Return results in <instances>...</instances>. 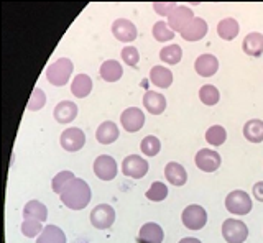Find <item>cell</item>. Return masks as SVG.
Returning a JSON list of instances; mask_svg holds the SVG:
<instances>
[{
	"instance_id": "obj_34",
	"label": "cell",
	"mask_w": 263,
	"mask_h": 243,
	"mask_svg": "<svg viewBox=\"0 0 263 243\" xmlns=\"http://www.w3.org/2000/svg\"><path fill=\"white\" fill-rule=\"evenodd\" d=\"M140 150L145 156H156L161 150V141L153 135H148L140 143Z\"/></svg>"
},
{
	"instance_id": "obj_4",
	"label": "cell",
	"mask_w": 263,
	"mask_h": 243,
	"mask_svg": "<svg viewBox=\"0 0 263 243\" xmlns=\"http://www.w3.org/2000/svg\"><path fill=\"white\" fill-rule=\"evenodd\" d=\"M222 237L227 243H243L249 238V227L237 218H227L222 224Z\"/></svg>"
},
{
	"instance_id": "obj_24",
	"label": "cell",
	"mask_w": 263,
	"mask_h": 243,
	"mask_svg": "<svg viewBox=\"0 0 263 243\" xmlns=\"http://www.w3.org/2000/svg\"><path fill=\"white\" fill-rule=\"evenodd\" d=\"M23 218H33V220L45 222L48 218V209L40 200H28L23 207Z\"/></svg>"
},
{
	"instance_id": "obj_5",
	"label": "cell",
	"mask_w": 263,
	"mask_h": 243,
	"mask_svg": "<svg viewBox=\"0 0 263 243\" xmlns=\"http://www.w3.org/2000/svg\"><path fill=\"white\" fill-rule=\"evenodd\" d=\"M181 220H183L184 227L189 230H201L208 224V212H205L204 207L191 204L183 210Z\"/></svg>"
},
{
	"instance_id": "obj_9",
	"label": "cell",
	"mask_w": 263,
	"mask_h": 243,
	"mask_svg": "<svg viewBox=\"0 0 263 243\" xmlns=\"http://www.w3.org/2000/svg\"><path fill=\"white\" fill-rule=\"evenodd\" d=\"M194 163L196 166L201 169L204 173H214L217 171L220 163H222V158L217 151L209 150V148H202L196 153L194 156Z\"/></svg>"
},
{
	"instance_id": "obj_19",
	"label": "cell",
	"mask_w": 263,
	"mask_h": 243,
	"mask_svg": "<svg viewBox=\"0 0 263 243\" xmlns=\"http://www.w3.org/2000/svg\"><path fill=\"white\" fill-rule=\"evenodd\" d=\"M242 48L245 54L252 56V58H258L263 54V35L258 31H252L243 38Z\"/></svg>"
},
{
	"instance_id": "obj_3",
	"label": "cell",
	"mask_w": 263,
	"mask_h": 243,
	"mask_svg": "<svg viewBox=\"0 0 263 243\" xmlns=\"http://www.w3.org/2000/svg\"><path fill=\"white\" fill-rule=\"evenodd\" d=\"M253 204L252 199L249 196V192H245L242 189H237L227 194L226 197V209L229 210L230 214L234 215H247L250 214Z\"/></svg>"
},
{
	"instance_id": "obj_15",
	"label": "cell",
	"mask_w": 263,
	"mask_h": 243,
	"mask_svg": "<svg viewBox=\"0 0 263 243\" xmlns=\"http://www.w3.org/2000/svg\"><path fill=\"white\" fill-rule=\"evenodd\" d=\"M208 35V23L201 17H194V20L181 31V36L186 42H199Z\"/></svg>"
},
{
	"instance_id": "obj_2",
	"label": "cell",
	"mask_w": 263,
	"mask_h": 243,
	"mask_svg": "<svg viewBox=\"0 0 263 243\" xmlns=\"http://www.w3.org/2000/svg\"><path fill=\"white\" fill-rule=\"evenodd\" d=\"M72 61L69 58H60L54 61L53 64H49L46 69V79L49 84H53L56 87H61L68 84V80L72 74Z\"/></svg>"
},
{
	"instance_id": "obj_22",
	"label": "cell",
	"mask_w": 263,
	"mask_h": 243,
	"mask_svg": "<svg viewBox=\"0 0 263 243\" xmlns=\"http://www.w3.org/2000/svg\"><path fill=\"white\" fill-rule=\"evenodd\" d=\"M99 74H101V77L105 80V83H117V80L123 76V68L119 61L109 59V61L102 63Z\"/></svg>"
},
{
	"instance_id": "obj_38",
	"label": "cell",
	"mask_w": 263,
	"mask_h": 243,
	"mask_svg": "<svg viewBox=\"0 0 263 243\" xmlns=\"http://www.w3.org/2000/svg\"><path fill=\"white\" fill-rule=\"evenodd\" d=\"M120 56H122V61H125L128 66H132V68H135L137 64H138V61H140L138 50H137V48H134V46H125L122 50Z\"/></svg>"
},
{
	"instance_id": "obj_23",
	"label": "cell",
	"mask_w": 263,
	"mask_h": 243,
	"mask_svg": "<svg viewBox=\"0 0 263 243\" xmlns=\"http://www.w3.org/2000/svg\"><path fill=\"white\" fill-rule=\"evenodd\" d=\"M238 31H240V25H238V22L235 18H222L219 23H217V35L226 39V42H232L234 38H237Z\"/></svg>"
},
{
	"instance_id": "obj_25",
	"label": "cell",
	"mask_w": 263,
	"mask_h": 243,
	"mask_svg": "<svg viewBox=\"0 0 263 243\" xmlns=\"http://www.w3.org/2000/svg\"><path fill=\"white\" fill-rule=\"evenodd\" d=\"M150 80L155 87L166 89L173 84V72L164 66H153L150 71Z\"/></svg>"
},
{
	"instance_id": "obj_8",
	"label": "cell",
	"mask_w": 263,
	"mask_h": 243,
	"mask_svg": "<svg viewBox=\"0 0 263 243\" xmlns=\"http://www.w3.org/2000/svg\"><path fill=\"white\" fill-rule=\"evenodd\" d=\"M60 143H61L63 150L69 151V153H76L86 145V135L81 128L69 127L61 133Z\"/></svg>"
},
{
	"instance_id": "obj_18",
	"label": "cell",
	"mask_w": 263,
	"mask_h": 243,
	"mask_svg": "<svg viewBox=\"0 0 263 243\" xmlns=\"http://www.w3.org/2000/svg\"><path fill=\"white\" fill-rule=\"evenodd\" d=\"M164 177L168 179V183H171L176 188H181L184 186L187 181V173L184 166H181L176 161H170V163L164 166Z\"/></svg>"
},
{
	"instance_id": "obj_30",
	"label": "cell",
	"mask_w": 263,
	"mask_h": 243,
	"mask_svg": "<svg viewBox=\"0 0 263 243\" xmlns=\"http://www.w3.org/2000/svg\"><path fill=\"white\" fill-rule=\"evenodd\" d=\"M199 99L204 105H216L220 100V92L216 86L212 84H205L199 89Z\"/></svg>"
},
{
	"instance_id": "obj_1",
	"label": "cell",
	"mask_w": 263,
	"mask_h": 243,
	"mask_svg": "<svg viewBox=\"0 0 263 243\" xmlns=\"http://www.w3.org/2000/svg\"><path fill=\"white\" fill-rule=\"evenodd\" d=\"M63 204L71 210H82L89 206L92 192H90L89 184L84 179L74 177V179L66 186V189L60 194Z\"/></svg>"
},
{
	"instance_id": "obj_10",
	"label": "cell",
	"mask_w": 263,
	"mask_h": 243,
	"mask_svg": "<svg viewBox=\"0 0 263 243\" xmlns=\"http://www.w3.org/2000/svg\"><path fill=\"white\" fill-rule=\"evenodd\" d=\"M120 124L128 133H137L142 130L145 125V113L138 107H128L122 112Z\"/></svg>"
},
{
	"instance_id": "obj_16",
	"label": "cell",
	"mask_w": 263,
	"mask_h": 243,
	"mask_svg": "<svg viewBox=\"0 0 263 243\" xmlns=\"http://www.w3.org/2000/svg\"><path fill=\"white\" fill-rule=\"evenodd\" d=\"M78 112H79V109L76 104L71 100H63L54 107L53 115L58 124L66 125V124H71V121L78 117Z\"/></svg>"
},
{
	"instance_id": "obj_21",
	"label": "cell",
	"mask_w": 263,
	"mask_h": 243,
	"mask_svg": "<svg viewBox=\"0 0 263 243\" xmlns=\"http://www.w3.org/2000/svg\"><path fill=\"white\" fill-rule=\"evenodd\" d=\"M96 138L101 145H110L115 140H119V127L114 124V121L107 120L104 124L97 127L96 132Z\"/></svg>"
},
{
	"instance_id": "obj_11",
	"label": "cell",
	"mask_w": 263,
	"mask_h": 243,
	"mask_svg": "<svg viewBox=\"0 0 263 243\" xmlns=\"http://www.w3.org/2000/svg\"><path fill=\"white\" fill-rule=\"evenodd\" d=\"M117 161H115L112 156L109 155H101L97 156L96 161H94V173L99 179L102 181H112L115 179V176H117Z\"/></svg>"
},
{
	"instance_id": "obj_33",
	"label": "cell",
	"mask_w": 263,
	"mask_h": 243,
	"mask_svg": "<svg viewBox=\"0 0 263 243\" xmlns=\"http://www.w3.org/2000/svg\"><path fill=\"white\" fill-rule=\"evenodd\" d=\"M168 197V186L161 181H155L146 191V199L152 202H161Z\"/></svg>"
},
{
	"instance_id": "obj_6",
	"label": "cell",
	"mask_w": 263,
	"mask_h": 243,
	"mask_svg": "<svg viewBox=\"0 0 263 243\" xmlns=\"http://www.w3.org/2000/svg\"><path fill=\"white\" fill-rule=\"evenodd\" d=\"M148 161L140 155H128L122 161V173L132 179H142L148 173Z\"/></svg>"
},
{
	"instance_id": "obj_32",
	"label": "cell",
	"mask_w": 263,
	"mask_h": 243,
	"mask_svg": "<svg viewBox=\"0 0 263 243\" xmlns=\"http://www.w3.org/2000/svg\"><path fill=\"white\" fill-rule=\"evenodd\" d=\"M153 38L156 39V42L160 43H166V42H171L173 38H175V31H173L166 22H156L153 25Z\"/></svg>"
},
{
	"instance_id": "obj_20",
	"label": "cell",
	"mask_w": 263,
	"mask_h": 243,
	"mask_svg": "<svg viewBox=\"0 0 263 243\" xmlns=\"http://www.w3.org/2000/svg\"><path fill=\"white\" fill-rule=\"evenodd\" d=\"M143 105L148 110V113H153V115H160L166 109V99H164L163 94H158L155 91H146L143 95Z\"/></svg>"
},
{
	"instance_id": "obj_41",
	"label": "cell",
	"mask_w": 263,
	"mask_h": 243,
	"mask_svg": "<svg viewBox=\"0 0 263 243\" xmlns=\"http://www.w3.org/2000/svg\"><path fill=\"white\" fill-rule=\"evenodd\" d=\"M179 243H202L201 240H197L194 237H186V238H181Z\"/></svg>"
},
{
	"instance_id": "obj_17",
	"label": "cell",
	"mask_w": 263,
	"mask_h": 243,
	"mask_svg": "<svg viewBox=\"0 0 263 243\" xmlns=\"http://www.w3.org/2000/svg\"><path fill=\"white\" fill-rule=\"evenodd\" d=\"M164 238V232L163 229L155 222H146L142 225V229L138 232L137 241L138 243H161Z\"/></svg>"
},
{
	"instance_id": "obj_37",
	"label": "cell",
	"mask_w": 263,
	"mask_h": 243,
	"mask_svg": "<svg viewBox=\"0 0 263 243\" xmlns=\"http://www.w3.org/2000/svg\"><path fill=\"white\" fill-rule=\"evenodd\" d=\"M45 104H46V94L41 91L40 87H35V89H33L31 95H30L27 109L28 110H40V109L45 107Z\"/></svg>"
},
{
	"instance_id": "obj_7",
	"label": "cell",
	"mask_w": 263,
	"mask_h": 243,
	"mask_svg": "<svg viewBox=\"0 0 263 243\" xmlns=\"http://www.w3.org/2000/svg\"><path fill=\"white\" fill-rule=\"evenodd\" d=\"M115 222V210L109 204H99L90 212V224L99 230L110 229Z\"/></svg>"
},
{
	"instance_id": "obj_35",
	"label": "cell",
	"mask_w": 263,
	"mask_h": 243,
	"mask_svg": "<svg viewBox=\"0 0 263 243\" xmlns=\"http://www.w3.org/2000/svg\"><path fill=\"white\" fill-rule=\"evenodd\" d=\"M74 173L72 171H61V173H58L54 177H53V181H51V188H53V192L56 194H61L64 189H66V186H68L72 179H74Z\"/></svg>"
},
{
	"instance_id": "obj_12",
	"label": "cell",
	"mask_w": 263,
	"mask_h": 243,
	"mask_svg": "<svg viewBox=\"0 0 263 243\" xmlns=\"http://www.w3.org/2000/svg\"><path fill=\"white\" fill-rule=\"evenodd\" d=\"M193 20H194L193 10L189 9V7H186V5H178L176 9L173 10V13L168 17L166 23H168V27L173 31H178V33H181V31H183Z\"/></svg>"
},
{
	"instance_id": "obj_29",
	"label": "cell",
	"mask_w": 263,
	"mask_h": 243,
	"mask_svg": "<svg viewBox=\"0 0 263 243\" xmlns=\"http://www.w3.org/2000/svg\"><path fill=\"white\" fill-rule=\"evenodd\" d=\"M183 58V50H181L179 45H170V46H164L161 48L160 51V59L166 64H178Z\"/></svg>"
},
{
	"instance_id": "obj_14",
	"label": "cell",
	"mask_w": 263,
	"mask_h": 243,
	"mask_svg": "<svg viewBox=\"0 0 263 243\" xmlns=\"http://www.w3.org/2000/svg\"><path fill=\"white\" fill-rule=\"evenodd\" d=\"M194 69H196V72L199 76L211 77V76H214L217 72L219 61H217V58L214 54L205 53V54L197 56V59L194 61Z\"/></svg>"
},
{
	"instance_id": "obj_27",
	"label": "cell",
	"mask_w": 263,
	"mask_h": 243,
	"mask_svg": "<svg viewBox=\"0 0 263 243\" xmlns=\"http://www.w3.org/2000/svg\"><path fill=\"white\" fill-rule=\"evenodd\" d=\"M243 136L250 143H260L263 141V120L252 118L243 125Z\"/></svg>"
},
{
	"instance_id": "obj_26",
	"label": "cell",
	"mask_w": 263,
	"mask_h": 243,
	"mask_svg": "<svg viewBox=\"0 0 263 243\" xmlns=\"http://www.w3.org/2000/svg\"><path fill=\"white\" fill-rule=\"evenodd\" d=\"M92 91V79L87 74H78L71 84V92L78 99H84Z\"/></svg>"
},
{
	"instance_id": "obj_28",
	"label": "cell",
	"mask_w": 263,
	"mask_h": 243,
	"mask_svg": "<svg viewBox=\"0 0 263 243\" xmlns=\"http://www.w3.org/2000/svg\"><path fill=\"white\" fill-rule=\"evenodd\" d=\"M36 243H66V233L56 225H46L36 238Z\"/></svg>"
},
{
	"instance_id": "obj_36",
	"label": "cell",
	"mask_w": 263,
	"mask_h": 243,
	"mask_svg": "<svg viewBox=\"0 0 263 243\" xmlns=\"http://www.w3.org/2000/svg\"><path fill=\"white\" fill-rule=\"evenodd\" d=\"M43 222L40 220H33V218H25L22 224V233L25 237L33 238V237H40V233L43 232Z\"/></svg>"
},
{
	"instance_id": "obj_13",
	"label": "cell",
	"mask_w": 263,
	"mask_h": 243,
	"mask_svg": "<svg viewBox=\"0 0 263 243\" xmlns=\"http://www.w3.org/2000/svg\"><path fill=\"white\" fill-rule=\"evenodd\" d=\"M112 33L122 43H132L138 36L135 23H132L127 18H117V20H115L112 23Z\"/></svg>"
},
{
	"instance_id": "obj_31",
	"label": "cell",
	"mask_w": 263,
	"mask_h": 243,
	"mask_svg": "<svg viewBox=\"0 0 263 243\" xmlns=\"http://www.w3.org/2000/svg\"><path fill=\"white\" fill-rule=\"evenodd\" d=\"M226 140H227V132L220 125H214L205 132V141L212 145V147H220V145L226 143Z\"/></svg>"
},
{
	"instance_id": "obj_40",
	"label": "cell",
	"mask_w": 263,
	"mask_h": 243,
	"mask_svg": "<svg viewBox=\"0 0 263 243\" xmlns=\"http://www.w3.org/2000/svg\"><path fill=\"white\" fill-rule=\"evenodd\" d=\"M252 192H253V197L257 199V200H260V202H263V181H260V183H257L253 186V189H252Z\"/></svg>"
},
{
	"instance_id": "obj_39",
	"label": "cell",
	"mask_w": 263,
	"mask_h": 243,
	"mask_svg": "<svg viewBox=\"0 0 263 243\" xmlns=\"http://www.w3.org/2000/svg\"><path fill=\"white\" fill-rule=\"evenodd\" d=\"M176 4H173V2H155L153 4V9L155 12L161 15V17H170V15L173 13V10L176 9Z\"/></svg>"
}]
</instances>
